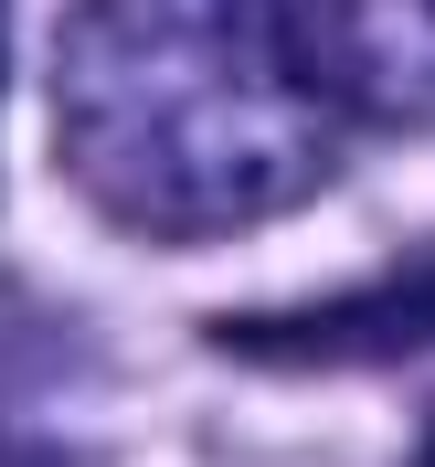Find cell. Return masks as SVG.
<instances>
[{
  "label": "cell",
  "mask_w": 435,
  "mask_h": 467,
  "mask_svg": "<svg viewBox=\"0 0 435 467\" xmlns=\"http://www.w3.org/2000/svg\"><path fill=\"white\" fill-rule=\"evenodd\" d=\"M350 107L276 0H75L54 32V160L139 244H223L340 171Z\"/></svg>",
  "instance_id": "obj_1"
},
{
  "label": "cell",
  "mask_w": 435,
  "mask_h": 467,
  "mask_svg": "<svg viewBox=\"0 0 435 467\" xmlns=\"http://www.w3.org/2000/svg\"><path fill=\"white\" fill-rule=\"evenodd\" d=\"M350 128H435V0H276Z\"/></svg>",
  "instance_id": "obj_2"
},
{
  "label": "cell",
  "mask_w": 435,
  "mask_h": 467,
  "mask_svg": "<svg viewBox=\"0 0 435 467\" xmlns=\"http://www.w3.org/2000/svg\"><path fill=\"white\" fill-rule=\"evenodd\" d=\"M414 467H435V425H425V446H414Z\"/></svg>",
  "instance_id": "obj_6"
},
{
  "label": "cell",
  "mask_w": 435,
  "mask_h": 467,
  "mask_svg": "<svg viewBox=\"0 0 435 467\" xmlns=\"http://www.w3.org/2000/svg\"><path fill=\"white\" fill-rule=\"evenodd\" d=\"M223 340L265 350V361H393V350H425L435 340V255L361 287V297H329V308H297V319H255V329H223Z\"/></svg>",
  "instance_id": "obj_3"
},
{
  "label": "cell",
  "mask_w": 435,
  "mask_h": 467,
  "mask_svg": "<svg viewBox=\"0 0 435 467\" xmlns=\"http://www.w3.org/2000/svg\"><path fill=\"white\" fill-rule=\"evenodd\" d=\"M0 467H54V457H43L32 436H11V425H0Z\"/></svg>",
  "instance_id": "obj_4"
},
{
  "label": "cell",
  "mask_w": 435,
  "mask_h": 467,
  "mask_svg": "<svg viewBox=\"0 0 435 467\" xmlns=\"http://www.w3.org/2000/svg\"><path fill=\"white\" fill-rule=\"evenodd\" d=\"M0 75H11V11H0Z\"/></svg>",
  "instance_id": "obj_5"
}]
</instances>
